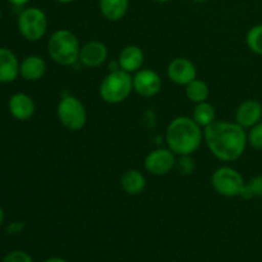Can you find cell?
<instances>
[{
	"instance_id": "obj_27",
	"label": "cell",
	"mask_w": 262,
	"mask_h": 262,
	"mask_svg": "<svg viewBox=\"0 0 262 262\" xmlns=\"http://www.w3.org/2000/svg\"><path fill=\"white\" fill-rule=\"evenodd\" d=\"M8 2L12 5H14V7H23V5H26L27 3H30L31 0H8Z\"/></svg>"
},
{
	"instance_id": "obj_7",
	"label": "cell",
	"mask_w": 262,
	"mask_h": 262,
	"mask_svg": "<svg viewBox=\"0 0 262 262\" xmlns=\"http://www.w3.org/2000/svg\"><path fill=\"white\" fill-rule=\"evenodd\" d=\"M245 184L242 174L232 166H220L211 176L212 188L223 197H241Z\"/></svg>"
},
{
	"instance_id": "obj_31",
	"label": "cell",
	"mask_w": 262,
	"mask_h": 262,
	"mask_svg": "<svg viewBox=\"0 0 262 262\" xmlns=\"http://www.w3.org/2000/svg\"><path fill=\"white\" fill-rule=\"evenodd\" d=\"M154 2H156V3H168V2H170V0H154Z\"/></svg>"
},
{
	"instance_id": "obj_19",
	"label": "cell",
	"mask_w": 262,
	"mask_h": 262,
	"mask_svg": "<svg viewBox=\"0 0 262 262\" xmlns=\"http://www.w3.org/2000/svg\"><path fill=\"white\" fill-rule=\"evenodd\" d=\"M192 119L197 123L201 128L209 127L210 124L216 120V112H215L214 105L210 104V102L204 101L199 102L194 106L193 113H192Z\"/></svg>"
},
{
	"instance_id": "obj_15",
	"label": "cell",
	"mask_w": 262,
	"mask_h": 262,
	"mask_svg": "<svg viewBox=\"0 0 262 262\" xmlns=\"http://www.w3.org/2000/svg\"><path fill=\"white\" fill-rule=\"evenodd\" d=\"M46 61L40 55H28L22 59L19 64V76L25 81L36 82L40 81L46 73Z\"/></svg>"
},
{
	"instance_id": "obj_18",
	"label": "cell",
	"mask_w": 262,
	"mask_h": 262,
	"mask_svg": "<svg viewBox=\"0 0 262 262\" xmlns=\"http://www.w3.org/2000/svg\"><path fill=\"white\" fill-rule=\"evenodd\" d=\"M99 8L107 20L117 22L127 14L129 0H99Z\"/></svg>"
},
{
	"instance_id": "obj_13",
	"label": "cell",
	"mask_w": 262,
	"mask_h": 262,
	"mask_svg": "<svg viewBox=\"0 0 262 262\" xmlns=\"http://www.w3.org/2000/svg\"><path fill=\"white\" fill-rule=\"evenodd\" d=\"M262 119V104L255 99L245 100L235 110V122L245 129H250Z\"/></svg>"
},
{
	"instance_id": "obj_5",
	"label": "cell",
	"mask_w": 262,
	"mask_h": 262,
	"mask_svg": "<svg viewBox=\"0 0 262 262\" xmlns=\"http://www.w3.org/2000/svg\"><path fill=\"white\" fill-rule=\"evenodd\" d=\"M18 31L25 40L36 42L41 40L48 32V15L37 7H30L23 9L18 15Z\"/></svg>"
},
{
	"instance_id": "obj_22",
	"label": "cell",
	"mask_w": 262,
	"mask_h": 262,
	"mask_svg": "<svg viewBox=\"0 0 262 262\" xmlns=\"http://www.w3.org/2000/svg\"><path fill=\"white\" fill-rule=\"evenodd\" d=\"M241 197L245 200H251L253 197H262V174L253 177L250 181L246 182Z\"/></svg>"
},
{
	"instance_id": "obj_32",
	"label": "cell",
	"mask_w": 262,
	"mask_h": 262,
	"mask_svg": "<svg viewBox=\"0 0 262 262\" xmlns=\"http://www.w3.org/2000/svg\"><path fill=\"white\" fill-rule=\"evenodd\" d=\"M193 2H196V3H204V2H206V0H193Z\"/></svg>"
},
{
	"instance_id": "obj_3",
	"label": "cell",
	"mask_w": 262,
	"mask_h": 262,
	"mask_svg": "<svg viewBox=\"0 0 262 262\" xmlns=\"http://www.w3.org/2000/svg\"><path fill=\"white\" fill-rule=\"evenodd\" d=\"M81 43L72 31L60 28L51 33L48 41V54L53 61L63 67H69L79 61Z\"/></svg>"
},
{
	"instance_id": "obj_2",
	"label": "cell",
	"mask_w": 262,
	"mask_h": 262,
	"mask_svg": "<svg viewBox=\"0 0 262 262\" xmlns=\"http://www.w3.org/2000/svg\"><path fill=\"white\" fill-rule=\"evenodd\" d=\"M165 140L176 155H192L204 141V130L192 117H177L166 127Z\"/></svg>"
},
{
	"instance_id": "obj_20",
	"label": "cell",
	"mask_w": 262,
	"mask_h": 262,
	"mask_svg": "<svg viewBox=\"0 0 262 262\" xmlns=\"http://www.w3.org/2000/svg\"><path fill=\"white\" fill-rule=\"evenodd\" d=\"M186 95L189 101L199 104V102L207 101L210 96V89L206 82L196 78L186 86Z\"/></svg>"
},
{
	"instance_id": "obj_21",
	"label": "cell",
	"mask_w": 262,
	"mask_h": 262,
	"mask_svg": "<svg viewBox=\"0 0 262 262\" xmlns=\"http://www.w3.org/2000/svg\"><path fill=\"white\" fill-rule=\"evenodd\" d=\"M246 43L252 53L262 55V25H256L248 30Z\"/></svg>"
},
{
	"instance_id": "obj_24",
	"label": "cell",
	"mask_w": 262,
	"mask_h": 262,
	"mask_svg": "<svg viewBox=\"0 0 262 262\" xmlns=\"http://www.w3.org/2000/svg\"><path fill=\"white\" fill-rule=\"evenodd\" d=\"M2 262H33V258L31 257L30 253L25 252V251L14 250L8 252L3 257Z\"/></svg>"
},
{
	"instance_id": "obj_8",
	"label": "cell",
	"mask_w": 262,
	"mask_h": 262,
	"mask_svg": "<svg viewBox=\"0 0 262 262\" xmlns=\"http://www.w3.org/2000/svg\"><path fill=\"white\" fill-rule=\"evenodd\" d=\"M176 154L170 148H156L145 158V169L152 176H165L176 168Z\"/></svg>"
},
{
	"instance_id": "obj_29",
	"label": "cell",
	"mask_w": 262,
	"mask_h": 262,
	"mask_svg": "<svg viewBox=\"0 0 262 262\" xmlns=\"http://www.w3.org/2000/svg\"><path fill=\"white\" fill-rule=\"evenodd\" d=\"M4 220H5V212H4V210H3V207L0 206V227L3 225Z\"/></svg>"
},
{
	"instance_id": "obj_17",
	"label": "cell",
	"mask_w": 262,
	"mask_h": 262,
	"mask_svg": "<svg viewBox=\"0 0 262 262\" xmlns=\"http://www.w3.org/2000/svg\"><path fill=\"white\" fill-rule=\"evenodd\" d=\"M120 187L130 196L142 193L146 188V178L137 169H128L120 177Z\"/></svg>"
},
{
	"instance_id": "obj_14",
	"label": "cell",
	"mask_w": 262,
	"mask_h": 262,
	"mask_svg": "<svg viewBox=\"0 0 262 262\" xmlns=\"http://www.w3.org/2000/svg\"><path fill=\"white\" fill-rule=\"evenodd\" d=\"M19 64L17 55L8 48H0V83L8 84L19 77Z\"/></svg>"
},
{
	"instance_id": "obj_25",
	"label": "cell",
	"mask_w": 262,
	"mask_h": 262,
	"mask_svg": "<svg viewBox=\"0 0 262 262\" xmlns=\"http://www.w3.org/2000/svg\"><path fill=\"white\" fill-rule=\"evenodd\" d=\"M176 168L178 169V171L183 176H188L193 171L194 169V161L191 159V155L187 156H181L179 160H177Z\"/></svg>"
},
{
	"instance_id": "obj_1",
	"label": "cell",
	"mask_w": 262,
	"mask_h": 262,
	"mask_svg": "<svg viewBox=\"0 0 262 262\" xmlns=\"http://www.w3.org/2000/svg\"><path fill=\"white\" fill-rule=\"evenodd\" d=\"M204 141L210 152L227 163L242 158L248 145L247 132L237 122L215 120L205 128Z\"/></svg>"
},
{
	"instance_id": "obj_33",
	"label": "cell",
	"mask_w": 262,
	"mask_h": 262,
	"mask_svg": "<svg viewBox=\"0 0 262 262\" xmlns=\"http://www.w3.org/2000/svg\"><path fill=\"white\" fill-rule=\"evenodd\" d=\"M2 15H3V13H2V9H0V18H2Z\"/></svg>"
},
{
	"instance_id": "obj_30",
	"label": "cell",
	"mask_w": 262,
	"mask_h": 262,
	"mask_svg": "<svg viewBox=\"0 0 262 262\" xmlns=\"http://www.w3.org/2000/svg\"><path fill=\"white\" fill-rule=\"evenodd\" d=\"M55 2L61 3V4H69V3H73L76 2V0H55Z\"/></svg>"
},
{
	"instance_id": "obj_6",
	"label": "cell",
	"mask_w": 262,
	"mask_h": 262,
	"mask_svg": "<svg viewBox=\"0 0 262 262\" xmlns=\"http://www.w3.org/2000/svg\"><path fill=\"white\" fill-rule=\"evenodd\" d=\"M56 117L64 128L69 130H81L87 123V110L83 102L76 96L61 97L56 106Z\"/></svg>"
},
{
	"instance_id": "obj_28",
	"label": "cell",
	"mask_w": 262,
	"mask_h": 262,
	"mask_svg": "<svg viewBox=\"0 0 262 262\" xmlns=\"http://www.w3.org/2000/svg\"><path fill=\"white\" fill-rule=\"evenodd\" d=\"M43 262H68V261H67L66 258H61V257H49Z\"/></svg>"
},
{
	"instance_id": "obj_11",
	"label": "cell",
	"mask_w": 262,
	"mask_h": 262,
	"mask_svg": "<svg viewBox=\"0 0 262 262\" xmlns=\"http://www.w3.org/2000/svg\"><path fill=\"white\" fill-rule=\"evenodd\" d=\"M107 55H109V50L104 42L91 40L81 46L79 63L87 68H97L106 61Z\"/></svg>"
},
{
	"instance_id": "obj_4",
	"label": "cell",
	"mask_w": 262,
	"mask_h": 262,
	"mask_svg": "<svg viewBox=\"0 0 262 262\" xmlns=\"http://www.w3.org/2000/svg\"><path fill=\"white\" fill-rule=\"evenodd\" d=\"M133 91V77L128 72L117 69L110 71L99 87L100 97L106 104L117 105L125 101Z\"/></svg>"
},
{
	"instance_id": "obj_10",
	"label": "cell",
	"mask_w": 262,
	"mask_h": 262,
	"mask_svg": "<svg viewBox=\"0 0 262 262\" xmlns=\"http://www.w3.org/2000/svg\"><path fill=\"white\" fill-rule=\"evenodd\" d=\"M169 79L179 86H187L189 82L197 78V68L187 58H176L169 63L166 69Z\"/></svg>"
},
{
	"instance_id": "obj_23",
	"label": "cell",
	"mask_w": 262,
	"mask_h": 262,
	"mask_svg": "<svg viewBox=\"0 0 262 262\" xmlns=\"http://www.w3.org/2000/svg\"><path fill=\"white\" fill-rule=\"evenodd\" d=\"M248 143L256 150H262V120L250 128L247 133Z\"/></svg>"
},
{
	"instance_id": "obj_26",
	"label": "cell",
	"mask_w": 262,
	"mask_h": 262,
	"mask_svg": "<svg viewBox=\"0 0 262 262\" xmlns=\"http://www.w3.org/2000/svg\"><path fill=\"white\" fill-rule=\"evenodd\" d=\"M26 225L25 223L22 222H12L10 224L7 225V228H5V230H7L8 234H19V233H22L23 230H25Z\"/></svg>"
},
{
	"instance_id": "obj_9",
	"label": "cell",
	"mask_w": 262,
	"mask_h": 262,
	"mask_svg": "<svg viewBox=\"0 0 262 262\" xmlns=\"http://www.w3.org/2000/svg\"><path fill=\"white\" fill-rule=\"evenodd\" d=\"M163 79L154 69H142L133 76V91L142 97H154L160 92Z\"/></svg>"
},
{
	"instance_id": "obj_12",
	"label": "cell",
	"mask_w": 262,
	"mask_h": 262,
	"mask_svg": "<svg viewBox=\"0 0 262 262\" xmlns=\"http://www.w3.org/2000/svg\"><path fill=\"white\" fill-rule=\"evenodd\" d=\"M8 110L14 119L19 122L30 120L35 115L36 105L32 97L23 92L12 95L8 101Z\"/></svg>"
},
{
	"instance_id": "obj_16",
	"label": "cell",
	"mask_w": 262,
	"mask_h": 262,
	"mask_svg": "<svg viewBox=\"0 0 262 262\" xmlns=\"http://www.w3.org/2000/svg\"><path fill=\"white\" fill-rule=\"evenodd\" d=\"M145 61V54L143 50L137 45H128L120 51L118 63L122 71L128 73H136L140 71Z\"/></svg>"
}]
</instances>
